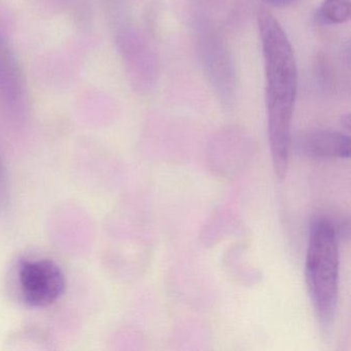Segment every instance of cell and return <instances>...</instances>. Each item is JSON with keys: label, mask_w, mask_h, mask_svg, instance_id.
<instances>
[{"label": "cell", "mask_w": 351, "mask_h": 351, "mask_svg": "<svg viewBox=\"0 0 351 351\" xmlns=\"http://www.w3.org/2000/svg\"><path fill=\"white\" fill-rule=\"evenodd\" d=\"M265 69V99L273 169L283 180L289 169L291 119L298 89L293 47L276 18L266 10L258 14Z\"/></svg>", "instance_id": "6da1fadb"}, {"label": "cell", "mask_w": 351, "mask_h": 351, "mask_svg": "<svg viewBox=\"0 0 351 351\" xmlns=\"http://www.w3.org/2000/svg\"><path fill=\"white\" fill-rule=\"evenodd\" d=\"M305 280L318 324L328 334L334 324L339 295L338 230L328 217H317L310 226Z\"/></svg>", "instance_id": "7a4b0ae2"}, {"label": "cell", "mask_w": 351, "mask_h": 351, "mask_svg": "<svg viewBox=\"0 0 351 351\" xmlns=\"http://www.w3.org/2000/svg\"><path fill=\"white\" fill-rule=\"evenodd\" d=\"M19 285L24 302L42 308L54 304L65 291L60 267L50 260L24 261L19 268Z\"/></svg>", "instance_id": "3957f363"}, {"label": "cell", "mask_w": 351, "mask_h": 351, "mask_svg": "<svg viewBox=\"0 0 351 351\" xmlns=\"http://www.w3.org/2000/svg\"><path fill=\"white\" fill-rule=\"evenodd\" d=\"M0 106L13 114L27 108L23 73L5 36L0 34Z\"/></svg>", "instance_id": "277c9868"}, {"label": "cell", "mask_w": 351, "mask_h": 351, "mask_svg": "<svg viewBox=\"0 0 351 351\" xmlns=\"http://www.w3.org/2000/svg\"><path fill=\"white\" fill-rule=\"evenodd\" d=\"M291 149L316 159H347L350 156V137L338 131H303L291 136Z\"/></svg>", "instance_id": "5b68a950"}, {"label": "cell", "mask_w": 351, "mask_h": 351, "mask_svg": "<svg viewBox=\"0 0 351 351\" xmlns=\"http://www.w3.org/2000/svg\"><path fill=\"white\" fill-rule=\"evenodd\" d=\"M350 16V0H324L318 9V17L326 24L346 23Z\"/></svg>", "instance_id": "8992f818"}, {"label": "cell", "mask_w": 351, "mask_h": 351, "mask_svg": "<svg viewBox=\"0 0 351 351\" xmlns=\"http://www.w3.org/2000/svg\"><path fill=\"white\" fill-rule=\"evenodd\" d=\"M263 1L268 3L271 7L287 8L299 3L300 0H263Z\"/></svg>", "instance_id": "52a82bcc"}]
</instances>
